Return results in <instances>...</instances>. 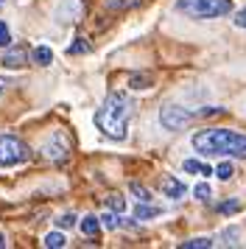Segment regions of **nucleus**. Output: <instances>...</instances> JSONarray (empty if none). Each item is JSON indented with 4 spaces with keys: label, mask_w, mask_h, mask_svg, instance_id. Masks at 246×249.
Segmentation results:
<instances>
[{
    "label": "nucleus",
    "mask_w": 246,
    "mask_h": 249,
    "mask_svg": "<svg viewBox=\"0 0 246 249\" xmlns=\"http://www.w3.org/2000/svg\"><path fill=\"white\" fill-rule=\"evenodd\" d=\"M87 51H89V45H87V42H81V39L67 48V53H70V56H76V53H87Z\"/></svg>",
    "instance_id": "23"
},
{
    "label": "nucleus",
    "mask_w": 246,
    "mask_h": 249,
    "mask_svg": "<svg viewBox=\"0 0 246 249\" xmlns=\"http://www.w3.org/2000/svg\"><path fill=\"white\" fill-rule=\"evenodd\" d=\"M31 157V148L22 143L17 135H0V168L22 165Z\"/></svg>",
    "instance_id": "4"
},
{
    "label": "nucleus",
    "mask_w": 246,
    "mask_h": 249,
    "mask_svg": "<svg viewBox=\"0 0 246 249\" xmlns=\"http://www.w3.org/2000/svg\"><path fill=\"white\" fill-rule=\"evenodd\" d=\"M212 238H190V241H182V249H210Z\"/></svg>",
    "instance_id": "15"
},
{
    "label": "nucleus",
    "mask_w": 246,
    "mask_h": 249,
    "mask_svg": "<svg viewBox=\"0 0 246 249\" xmlns=\"http://www.w3.org/2000/svg\"><path fill=\"white\" fill-rule=\"evenodd\" d=\"M78 227H81V232H84L87 238H95L101 232V218H98V215H84Z\"/></svg>",
    "instance_id": "10"
},
{
    "label": "nucleus",
    "mask_w": 246,
    "mask_h": 249,
    "mask_svg": "<svg viewBox=\"0 0 246 249\" xmlns=\"http://www.w3.org/2000/svg\"><path fill=\"white\" fill-rule=\"evenodd\" d=\"M159 213H162V210H159V207H154V204H148V202H140L137 207H134V218H140V221L157 218Z\"/></svg>",
    "instance_id": "11"
},
{
    "label": "nucleus",
    "mask_w": 246,
    "mask_h": 249,
    "mask_svg": "<svg viewBox=\"0 0 246 249\" xmlns=\"http://www.w3.org/2000/svg\"><path fill=\"white\" fill-rule=\"evenodd\" d=\"M193 148L207 157L246 160V135L232 132V129H201L193 135Z\"/></svg>",
    "instance_id": "2"
},
{
    "label": "nucleus",
    "mask_w": 246,
    "mask_h": 249,
    "mask_svg": "<svg viewBox=\"0 0 246 249\" xmlns=\"http://www.w3.org/2000/svg\"><path fill=\"white\" fill-rule=\"evenodd\" d=\"M34 62H36V65H42V68H48V65L53 62V51H51L48 45L34 48Z\"/></svg>",
    "instance_id": "13"
},
{
    "label": "nucleus",
    "mask_w": 246,
    "mask_h": 249,
    "mask_svg": "<svg viewBox=\"0 0 246 249\" xmlns=\"http://www.w3.org/2000/svg\"><path fill=\"white\" fill-rule=\"evenodd\" d=\"M134 104L126 92H109L95 112V129L109 140H126Z\"/></svg>",
    "instance_id": "1"
},
{
    "label": "nucleus",
    "mask_w": 246,
    "mask_h": 249,
    "mask_svg": "<svg viewBox=\"0 0 246 249\" xmlns=\"http://www.w3.org/2000/svg\"><path fill=\"white\" fill-rule=\"evenodd\" d=\"M0 3H3V0H0Z\"/></svg>",
    "instance_id": "30"
},
{
    "label": "nucleus",
    "mask_w": 246,
    "mask_h": 249,
    "mask_svg": "<svg viewBox=\"0 0 246 249\" xmlns=\"http://www.w3.org/2000/svg\"><path fill=\"white\" fill-rule=\"evenodd\" d=\"M28 62V53L22 51V48H14V51H6L3 53V59H0V65L6 70H17V68H22Z\"/></svg>",
    "instance_id": "8"
},
{
    "label": "nucleus",
    "mask_w": 246,
    "mask_h": 249,
    "mask_svg": "<svg viewBox=\"0 0 246 249\" xmlns=\"http://www.w3.org/2000/svg\"><path fill=\"white\" fill-rule=\"evenodd\" d=\"M67 151H70V143H67L65 135H53L48 143H45V157H48V160L62 162V160L67 157Z\"/></svg>",
    "instance_id": "6"
},
{
    "label": "nucleus",
    "mask_w": 246,
    "mask_h": 249,
    "mask_svg": "<svg viewBox=\"0 0 246 249\" xmlns=\"http://www.w3.org/2000/svg\"><path fill=\"white\" fill-rule=\"evenodd\" d=\"M109 207H112V210H118V213H123V210H126V199L118 193V196H112V199H109Z\"/></svg>",
    "instance_id": "24"
},
{
    "label": "nucleus",
    "mask_w": 246,
    "mask_h": 249,
    "mask_svg": "<svg viewBox=\"0 0 246 249\" xmlns=\"http://www.w3.org/2000/svg\"><path fill=\"white\" fill-rule=\"evenodd\" d=\"M238 210H241V202H238V199H229V202L218 204V213L221 215H232V213H238Z\"/></svg>",
    "instance_id": "18"
},
{
    "label": "nucleus",
    "mask_w": 246,
    "mask_h": 249,
    "mask_svg": "<svg viewBox=\"0 0 246 249\" xmlns=\"http://www.w3.org/2000/svg\"><path fill=\"white\" fill-rule=\"evenodd\" d=\"M42 244H45L48 249H65V247H67V238L62 235L59 230H56V232H48V235L42 238Z\"/></svg>",
    "instance_id": "14"
},
{
    "label": "nucleus",
    "mask_w": 246,
    "mask_h": 249,
    "mask_svg": "<svg viewBox=\"0 0 246 249\" xmlns=\"http://www.w3.org/2000/svg\"><path fill=\"white\" fill-rule=\"evenodd\" d=\"M9 42H11V31H9V25L0 23V48H6Z\"/></svg>",
    "instance_id": "25"
},
{
    "label": "nucleus",
    "mask_w": 246,
    "mask_h": 249,
    "mask_svg": "<svg viewBox=\"0 0 246 249\" xmlns=\"http://www.w3.org/2000/svg\"><path fill=\"white\" fill-rule=\"evenodd\" d=\"M56 17L62 23H70V20H78V3L76 0H65L59 9H56Z\"/></svg>",
    "instance_id": "9"
},
{
    "label": "nucleus",
    "mask_w": 246,
    "mask_h": 249,
    "mask_svg": "<svg viewBox=\"0 0 246 249\" xmlns=\"http://www.w3.org/2000/svg\"><path fill=\"white\" fill-rule=\"evenodd\" d=\"M193 193H196V199H199V202H207V199H210V185H207V182H201V185L193 188Z\"/></svg>",
    "instance_id": "21"
},
{
    "label": "nucleus",
    "mask_w": 246,
    "mask_h": 249,
    "mask_svg": "<svg viewBox=\"0 0 246 249\" xmlns=\"http://www.w3.org/2000/svg\"><path fill=\"white\" fill-rule=\"evenodd\" d=\"M193 118H201V109L199 112H190V109L179 107V104H165V107L159 109V124H162V129H168V132L185 129Z\"/></svg>",
    "instance_id": "5"
},
{
    "label": "nucleus",
    "mask_w": 246,
    "mask_h": 249,
    "mask_svg": "<svg viewBox=\"0 0 246 249\" xmlns=\"http://www.w3.org/2000/svg\"><path fill=\"white\" fill-rule=\"evenodd\" d=\"M6 244H9V241H6V235H3V232H0V249L6 247Z\"/></svg>",
    "instance_id": "29"
},
{
    "label": "nucleus",
    "mask_w": 246,
    "mask_h": 249,
    "mask_svg": "<svg viewBox=\"0 0 246 249\" xmlns=\"http://www.w3.org/2000/svg\"><path fill=\"white\" fill-rule=\"evenodd\" d=\"M56 224L62 227V230H67V227H73V224H76V215H70V213L59 215V218H56Z\"/></svg>",
    "instance_id": "26"
},
{
    "label": "nucleus",
    "mask_w": 246,
    "mask_h": 249,
    "mask_svg": "<svg viewBox=\"0 0 246 249\" xmlns=\"http://www.w3.org/2000/svg\"><path fill=\"white\" fill-rule=\"evenodd\" d=\"M212 174H215V177H218L221 182H227V179H232L235 168H232V162H221L218 168H212Z\"/></svg>",
    "instance_id": "16"
},
{
    "label": "nucleus",
    "mask_w": 246,
    "mask_h": 249,
    "mask_svg": "<svg viewBox=\"0 0 246 249\" xmlns=\"http://www.w3.org/2000/svg\"><path fill=\"white\" fill-rule=\"evenodd\" d=\"M9 84H11V81L6 79V76H0V95H3V92L9 90Z\"/></svg>",
    "instance_id": "28"
},
{
    "label": "nucleus",
    "mask_w": 246,
    "mask_h": 249,
    "mask_svg": "<svg viewBox=\"0 0 246 249\" xmlns=\"http://www.w3.org/2000/svg\"><path fill=\"white\" fill-rule=\"evenodd\" d=\"M235 25L246 31V9H241V12H238V17H235Z\"/></svg>",
    "instance_id": "27"
},
{
    "label": "nucleus",
    "mask_w": 246,
    "mask_h": 249,
    "mask_svg": "<svg viewBox=\"0 0 246 249\" xmlns=\"http://www.w3.org/2000/svg\"><path fill=\"white\" fill-rule=\"evenodd\" d=\"M176 9L193 20H215L232 12V0H176Z\"/></svg>",
    "instance_id": "3"
},
{
    "label": "nucleus",
    "mask_w": 246,
    "mask_h": 249,
    "mask_svg": "<svg viewBox=\"0 0 246 249\" xmlns=\"http://www.w3.org/2000/svg\"><path fill=\"white\" fill-rule=\"evenodd\" d=\"M188 193V188H185V182L176 179V177H162V196H168V199H182Z\"/></svg>",
    "instance_id": "7"
},
{
    "label": "nucleus",
    "mask_w": 246,
    "mask_h": 249,
    "mask_svg": "<svg viewBox=\"0 0 246 249\" xmlns=\"http://www.w3.org/2000/svg\"><path fill=\"white\" fill-rule=\"evenodd\" d=\"M140 0H106L109 9H129V6H137Z\"/></svg>",
    "instance_id": "22"
},
{
    "label": "nucleus",
    "mask_w": 246,
    "mask_h": 249,
    "mask_svg": "<svg viewBox=\"0 0 246 249\" xmlns=\"http://www.w3.org/2000/svg\"><path fill=\"white\" fill-rule=\"evenodd\" d=\"M98 218H101V227H106V230H115V227L121 224V218L115 213H104V215H98Z\"/></svg>",
    "instance_id": "20"
},
{
    "label": "nucleus",
    "mask_w": 246,
    "mask_h": 249,
    "mask_svg": "<svg viewBox=\"0 0 246 249\" xmlns=\"http://www.w3.org/2000/svg\"><path fill=\"white\" fill-rule=\"evenodd\" d=\"M129 87L132 90H148L151 87V76H132L129 79Z\"/></svg>",
    "instance_id": "17"
},
{
    "label": "nucleus",
    "mask_w": 246,
    "mask_h": 249,
    "mask_svg": "<svg viewBox=\"0 0 246 249\" xmlns=\"http://www.w3.org/2000/svg\"><path fill=\"white\" fill-rule=\"evenodd\" d=\"M132 193L140 199V202H151V193H148V188H143L140 182H132Z\"/></svg>",
    "instance_id": "19"
},
{
    "label": "nucleus",
    "mask_w": 246,
    "mask_h": 249,
    "mask_svg": "<svg viewBox=\"0 0 246 249\" xmlns=\"http://www.w3.org/2000/svg\"><path fill=\"white\" fill-rule=\"evenodd\" d=\"M182 168L188 171V174H201V177H210V174H212V168H210V165H204L201 160H185V165H182Z\"/></svg>",
    "instance_id": "12"
}]
</instances>
